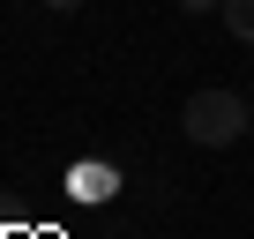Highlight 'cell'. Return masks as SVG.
Returning <instances> with one entry per match:
<instances>
[{
  "mask_svg": "<svg viewBox=\"0 0 254 239\" xmlns=\"http://www.w3.org/2000/svg\"><path fill=\"white\" fill-rule=\"evenodd\" d=\"M247 127H254V105L232 97V90H194V97L180 105V135L202 142V150H232Z\"/></svg>",
  "mask_w": 254,
  "mask_h": 239,
  "instance_id": "1",
  "label": "cell"
},
{
  "mask_svg": "<svg viewBox=\"0 0 254 239\" xmlns=\"http://www.w3.org/2000/svg\"><path fill=\"white\" fill-rule=\"evenodd\" d=\"M75 194H82V202H105V194H112V172H105V165H97V172H82V179H75Z\"/></svg>",
  "mask_w": 254,
  "mask_h": 239,
  "instance_id": "3",
  "label": "cell"
},
{
  "mask_svg": "<svg viewBox=\"0 0 254 239\" xmlns=\"http://www.w3.org/2000/svg\"><path fill=\"white\" fill-rule=\"evenodd\" d=\"M247 105H254V90H247Z\"/></svg>",
  "mask_w": 254,
  "mask_h": 239,
  "instance_id": "6",
  "label": "cell"
},
{
  "mask_svg": "<svg viewBox=\"0 0 254 239\" xmlns=\"http://www.w3.org/2000/svg\"><path fill=\"white\" fill-rule=\"evenodd\" d=\"M38 8H53V15H75V8H90V0H38Z\"/></svg>",
  "mask_w": 254,
  "mask_h": 239,
  "instance_id": "4",
  "label": "cell"
},
{
  "mask_svg": "<svg viewBox=\"0 0 254 239\" xmlns=\"http://www.w3.org/2000/svg\"><path fill=\"white\" fill-rule=\"evenodd\" d=\"M180 8H187V15H209V8H224V0H180Z\"/></svg>",
  "mask_w": 254,
  "mask_h": 239,
  "instance_id": "5",
  "label": "cell"
},
{
  "mask_svg": "<svg viewBox=\"0 0 254 239\" xmlns=\"http://www.w3.org/2000/svg\"><path fill=\"white\" fill-rule=\"evenodd\" d=\"M217 15H224V30H232L239 45H254V0H224Z\"/></svg>",
  "mask_w": 254,
  "mask_h": 239,
  "instance_id": "2",
  "label": "cell"
}]
</instances>
